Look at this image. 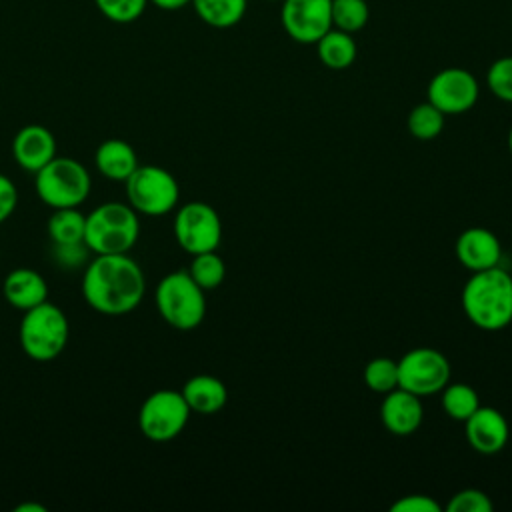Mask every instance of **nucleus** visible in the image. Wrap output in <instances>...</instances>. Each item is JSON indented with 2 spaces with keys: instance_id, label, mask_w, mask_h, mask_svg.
<instances>
[{
  "instance_id": "19",
  "label": "nucleus",
  "mask_w": 512,
  "mask_h": 512,
  "mask_svg": "<svg viewBox=\"0 0 512 512\" xmlns=\"http://www.w3.org/2000/svg\"><path fill=\"white\" fill-rule=\"evenodd\" d=\"M180 392H182L190 412L206 414V416L222 410L228 400V390H226L224 382L210 374H196V376L188 378Z\"/></svg>"
},
{
  "instance_id": "23",
  "label": "nucleus",
  "mask_w": 512,
  "mask_h": 512,
  "mask_svg": "<svg viewBox=\"0 0 512 512\" xmlns=\"http://www.w3.org/2000/svg\"><path fill=\"white\" fill-rule=\"evenodd\" d=\"M440 392H442V408L452 420L464 422L480 406L478 392L464 382H454V384L448 382Z\"/></svg>"
},
{
  "instance_id": "9",
  "label": "nucleus",
  "mask_w": 512,
  "mask_h": 512,
  "mask_svg": "<svg viewBox=\"0 0 512 512\" xmlns=\"http://www.w3.org/2000/svg\"><path fill=\"white\" fill-rule=\"evenodd\" d=\"M174 238L178 246L192 256L216 250L222 240L218 212L200 200L182 204L174 214Z\"/></svg>"
},
{
  "instance_id": "17",
  "label": "nucleus",
  "mask_w": 512,
  "mask_h": 512,
  "mask_svg": "<svg viewBox=\"0 0 512 512\" xmlns=\"http://www.w3.org/2000/svg\"><path fill=\"white\" fill-rule=\"evenodd\" d=\"M2 292L6 302L20 312H26L48 300V284L44 276L34 268L10 270L2 282Z\"/></svg>"
},
{
  "instance_id": "8",
  "label": "nucleus",
  "mask_w": 512,
  "mask_h": 512,
  "mask_svg": "<svg viewBox=\"0 0 512 512\" xmlns=\"http://www.w3.org/2000/svg\"><path fill=\"white\" fill-rule=\"evenodd\" d=\"M190 414L180 390L162 388L146 396L140 404L138 428L152 442H168L186 428Z\"/></svg>"
},
{
  "instance_id": "22",
  "label": "nucleus",
  "mask_w": 512,
  "mask_h": 512,
  "mask_svg": "<svg viewBox=\"0 0 512 512\" xmlns=\"http://www.w3.org/2000/svg\"><path fill=\"white\" fill-rule=\"evenodd\" d=\"M84 228L86 214L78 208H56L46 222V230L52 244L84 242Z\"/></svg>"
},
{
  "instance_id": "18",
  "label": "nucleus",
  "mask_w": 512,
  "mask_h": 512,
  "mask_svg": "<svg viewBox=\"0 0 512 512\" xmlns=\"http://www.w3.org/2000/svg\"><path fill=\"white\" fill-rule=\"evenodd\" d=\"M94 164L106 180L126 182V178L138 168V156L126 140L108 138L96 148Z\"/></svg>"
},
{
  "instance_id": "2",
  "label": "nucleus",
  "mask_w": 512,
  "mask_h": 512,
  "mask_svg": "<svg viewBox=\"0 0 512 512\" xmlns=\"http://www.w3.org/2000/svg\"><path fill=\"white\" fill-rule=\"evenodd\" d=\"M466 318L480 330L496 332L512 322V276L500 266L472 272L462 288Z\"/></svg>"
},
{
  "instance_id": "4",
  "label": "nucleus",
  "mask_w": 512,
  "mask_h": 512,
  "mask_svg": "<svg viewBox=\"0 0 512 512\" xmlns=\"http://www.w3.org/2000/svg\"><path fill=\"white\" fill-rule=\"evenodd\" d=\"M70 324L62 308L42 302L26 312L18 326V342L22 352L34 362H50L58 358L68 344Z\"/></svg>"
},
{
  "instance_id": "20",
  "label": "nucleus",
  "mask_w": 512,
  "mask_h": 512,
  "mask_svg": "<svg viewBox=\"0 0 512 512\" xmlns=\"http://www.w3.org/2000/svg\"><path fill=\"white\" fill-rule=\"evenodd\" d=\"M318 60L330 70H346L354 64L358 56V44L354 34L330 28L316 44Z\"/></svg>"
},
{
  "instance_id": "32",
  "label": "nucleus",
  "mask_w": 512,
  "mask_h": 512,
  "mask_svg": "<svg viewBox=\"0 0 512 512\" xmlns=\"http://www.w3.org/2000/svg\"><path fill=\"white\" fill-rule=\"evenodd\" d=\"M390 510L394 512H438L440 504L426 494H410L396 500Z\"/></svg>"
},
{
  "instance_id": "5",
  "label": "nucleus",
  "mask_w": 512,
  "mask_h": 512,
  "mask_svg": "<svg viewBox=\"0 0 512 512\" xmlns=\"http://www.w3.org/2000/svg\"><path fill=\"white\" fill-rule=\"evenodd\" d=\"M154 304L162 320L176 330H194L206 316L204 290L188 270L168 272L154 290Z\"/></svg>"
},
{
  "instance_id": "6",
  "label": "nucleus",
  "mask_w": 512,
  "mask_h": 512,
  "mask_svg": "<svg viewBox=\"0 0 512 512\" xmlns=\"http://www.w3.org/2000/svg\"><path fill=\"white\" fill-rule=\"evenodd\" d=\"M38 198L56 208H78L90 194L92 178L84 164L70 156H54L34 174Z\"/></svg>"
},
{
  "instance_id": "35",
  "label": "nucleus",
  "mask_w": 512,
  "mask_h": 512,
  "mask_svg": "<svg viewBox=\"0 0 512 512\" xmlns=\"http://www.w3.org/2000/svg\"><path fill=\"white\" fill-rule=\"evenodd\" d=\"M14 510H16V512H46V508H44L42 504H34V502L18 504Z\"/></svg>"
},
{
  "instance_id": "28",
  "label": "nucleus",
  "mask_w": 512,
  "mask_h": 512,
  "mask_svg": "<svg viewBox=\"0 0 512 512\" xmlns=\"http://www.w3.org/2000/svg\"><path fill=\"white\" fill-rule=\"evenodd\" d=\"M98 12L114 24L136 22L148 8V0H94Z\"/></svg>"
},
{
  "instance_id": "15",
  "label": "nucleus",
  "mask_w": 512,
  "mask_h": 512,
  "mask_svg": "<svg viewBox=\"0 0 512 512\" xmlns=\"http://www.w3.org/2000/svg\"><path fill=\"white\" fill-rule=\"evenodd\" d=\"M380 418L384 428L390 434L410 436L420 428L424 420L422 400L420 396L398 386L384 394V400L380 406Z\"/></svg>"
},
{
  "instance_id": "25",
  "label": "nucleus",
  "mask_w": 512,
  "mask_h": 512,
  "mask_svg": "<svg viewBox=\"0 0 512 512\" xmlns=\"http://www.w3.org/2000/svg\"><path fill=\"white\" fill-rule=\"evenodd\" d=\"M408 132L418 140H432L444 128V114L430 102L416 104L406 120Z\"/></svg>"
},
{
  "instance_id": "1",
  "label": "nucleus",
  "mask_w": 512,
  "mask_h": 512,
  "mask_svg": "<svg viewBox=\"0 0 512 512\" xmlns=\"http://www.w3.org/2000/svg\"><path fill=\"white\" fill-rule=\"evenodd\" d=\"M144 292V272L128 252L94 254L82 270V296L98 314H128L140 306Z\"/></svg>"
},
{
  "instance_id": "30",
  "label": "nucleus",
  "mask_w": 512,
  "mask_h": 512,
  "mask_svg": "<svg viewBox=\"0 0 512 512\" xmlns=\"http://www.w3.org/2000/svg\"><path fill=\"white\" fill-rule=\"evenodd\" d=\"M492 508L490 496L478 488L460 490L446 504V512H490Z\"/></svg>"
},
{
  "instance_id": "12",
  "label": "nucleus",
  "mask_w": 512,
  "mask_h": 512,
  "mask_svg": "<svg viewBox=\"0 0 512 512\" xmlns=\"http://www.w3.org/2000/svg\"><path fill=\"white\" fill-rule=\"evenodd\" d=\"M280 24L298 44H316L332 28V0H282Z\"/></svg>"
},
{
  "instance_id": "34",
  "label": "nucleus",
  "mask_w": 512,
  "mask_h": 512,
  "mask_svg": "<svg viewBox=\"0 0 512 512\" xmlns=\"http://www.w3.org/2000/svg\"><path fill=\"white\" fill-rule=\"evenodd\" d=\"M192 0H148V4L156 6L158 10H164V12H176V10H182L184 6H188Z\"/></svg>"
},
{
  "instance_id": "16",
  "label": "nucleus",
  "mask_w": 512,
  "mask_h": 512,
  "mask_svg": "<svg viewBox=\"0 0 512 512\" xmlns=\"http://www.w3.org/2000/svg\"><path fill=\"white\" fill-rule=\"evenodd\" d=\"M456 258L470 272L486 270L500 264L502 246L494 232L482 226L466 228L456 240Z\"/></svg>"
},
{
  "instance_id": "24",
  "label": "nucleus",
  "mask_w": 512,
  "mask_h": 512,
  "mask_svg": "<svg viewBox=\"0 0 512 512\" xmlns=\"http://www.w3.org/2000/svg\"><path fill=\"white\" fill-rule=\"evenodd\" d=\"M188 274L192 280L206 292L214 290L224 282L226 276V264L224 260L216 254V250L210 252H200L192 256V262L188 266Z\"/></svg>"
},
{
  "instance_id": "21",
  "label": "nucleus",
  "mask_w": 512,
  "mask_h": 512,
  "mask_svg": "<svg viewBox=\"0 0 512 512\" xmlns=\"http://www.w3.org/2000/svg\"><path fill=\"white\" fill-rule=\"evenodd\" d=\"M196 16L210 28L228 30L242 22L248 10V0H192Z\"/></svg>"
},
{
  "instance_id": "33",
  "label": "nucleus",
  "mask_w": 512,
  "mask_h": 512,
  "mask_svg": "<svg viewBox=\"0 0 512 512\" xmlns=\"http://www.w3.org/2000/svg\"><path fill=\"white\" fill-rule=\"evenodd\" d=\"M18 206V188L16 184L0 172V224H4Z\"/></svg>"
},
{
  "instance_id": "29",
  "label": "nucleus",
  "mask_w": 512,
  "mask_h": 512,
  "mask_svg": "<svg viewBox=\"0 0 512 512\" xmlns=\"http://www.w3.org/2000/svg\"><path fill=\"white\" fill-rule=\"evenodd\" d=\"M486 82L490 92L502 100L512 104V56L496 58L486 72Z\"/></svg>"
},
{
  "instance_id": "3",
  "label": "nucleus",
  "mask_w": 512,
  "mask_h": 512,
  "mask_svg": "<svg viewBox=\"0 0 512 512\" xmlns=\"http://www.w3.org/2000/svg\"><path fill=\"white\" fill-rule=\"evenodd\" d=\"M140 236L138 212L124 202H104L86 214L84 242L92 254H126Z\"/></svg>"
},
{
  "instance_id": "13",
  "label": "nucleus",
  "mask_w": 512,
  "mask_h": 512,
  "mask_svg": "<svg viewBox=\"0 0 512 512\" xmlns=\"http://www.w3.org/2000/svg\"><path fill=\"white\" fill-rule=\"evenodd\" d=\"M464 434L472 450L490 456L506 448L510 438V426L500 410L490 406H478L464 420Z\"/></svg>"
},
{
  "instance_id": "10",
  "label": "nucleus",
  "mask_w": 512,
  "mask_h": 512,
  "mask_svg": "<svg viewBox=\"0 0 512 512\" xmlns=\"http://www.w3.org/2000/svg\"><path fill=\"white\" fill-rule=\"evenodd\" d=\"M450 382V362L436 348H412L398 360V386L416 394L430 396Z\"/></svg>"
},
{
  "instance_id": "26",
  "label": "nucleus",
  "mask_w": 512,
  "mask_h": 512,
  "mask_svg": "<svg viewBox=\"0 0 512 512\" xmlns=\"http://www.w3.org/2000/svg\"><path fill=\"white\" fill-rule=\"evenodd\" d=\"M370 18L366 0H332V28L344 32H360Z\"/></svg>"
},
{
  "instance_id": "11",
  "label": "nucleus",
  "mask_w": 512,
  "mask_h": 512,
  "mask_svg": "<svg viewBox=\"0 0 512 512\" xmlns=\"http://www.w3.org/2000/svg\"><path fill=\"white\" fill-rule=\"evenodd\" d=\"M426 94L444 116L464 114L478 102L480 84L470 70L450 66L432 76Z\"/></svg>"
},
{
  "instance_id": "7",
  "label": "nucleus",
  "mask_w": 512,
  "mask_h": 512,
  "mask_svg": "<svg viewBox=\"0 0 512 512\" xmlns=\"http://www.w3.org/2000/svg\"><path fill=\"white\" fill-rule=\"evenodd\" d=\"M128 204L144 216H164L178 206L180 186L172 172L156 164H144L126 178Z\"/></svg>"
},
{
  "instance_id": "14",
  "label": "nucleus",
  "mask_w": 512,
  "mask_h": 512,
  "mask_svg": "<svg viewBox=\"0 0 512 512\" xmlns=\"http://www.w3.org/2000/svg\"><path fill=\"white\" fill-rule=\"evenodd\" d=\"M54 156H56V138L46 126L26 124L14 134L12 158L22 170L36 174Z\"/></svg>"
},
{
  "instance_id": "27",
  "label": "nucleus",
  "mask_w": 512,
  "mask_h": 512,
  "mask_svg": "<svg viewBox=\"0 0 512 512\" xmlns=\"http://www.w3.org/2000/svg\"><path fill=\"white\" fill-rule=\"evenodd\" d=\"M364 382L372 392L378 394L398 388V360L388 356L372 358L364 368Z\"/></svg>"
},
{
  "instance_id": "36",
  "label": "nucleus",
  "mask_w": 512,
  "mask_h": 512,
  "mask_svg": "<svg viewBox=\"0 0 512 512\" xmlns=\"http://www.w3.org/2000/svg\"><path fill=\"white\" fill-rule=\"evenodd\" d=\"M508 148L512 152V126H510V132H508Z\"/></svg>"
},
{
  "instance_id": "37",
  "label": "nucleus",
  "mask_w": 512,
  "mask_h": 512,
  "mask_svg": "<svg viewBox=\"0 0 512 512\" xmlns=\"http://www.w3.org/2000/svg\"><path fill=\"white\" fill-rule=\"evenodd\" d=\"M268 2H282V0H268Z\"/></svg>"
},
{
  "instance_id": "31",
  "label": "nucleus",
  "mask_w": 512,
  "mask_h": 512,
  "mask_svg": "<svg viewBox=\"0 0 512 512\" xmlns=\"http://www.w3.org/2000/svg\"><path fill=\"white\" fill-rule=\"evenodd\" d=\"M52 254L54 262L60 268L66 270H76L82 268L90 262L92 250L86 246V242H74V244H52Z\"/></svg>"
}]
</instances>
